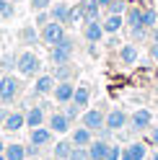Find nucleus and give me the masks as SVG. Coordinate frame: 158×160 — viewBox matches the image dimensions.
<instances>
[{"label": "nucleus", "mask_w": 158, "mask_h": 160, "mask_svg": "<svg viewBox=\"0 0 158 160\" xmlns=\"http://www.w3.org/2000/svg\"><path fill=\"white\" fill-rule=\"evenodd\" d=\"M106 13H114V16H124V13H127V3H124V0H112V5L106 8Z\"/></svg>", "instance_id": "cd10ccee"}, {"label": "nucleus", "mask_w": 158, "mask_h": 160, "mask_svg": "<svg viewBox=\"0 0 158 160\" xmlns=\"http://www.w3.org/2000/svg\"><path fill=\"white\" fill-rule=\"evenodd\" d=\"M52 75H55V80H57V83H62V80H73V78L78 75V67H75L73 62H65V65H55Z\"/></svg>", "instance_id": "aec40b11"}, {"label": "nucleus", "mask_w": 158, "mask_h": 160, "mask_svg": "<svg viewBox=\"0 0 158 160\" xmlns=\"http://www.w3.org/2000/svg\"><path fill=\"white\" fill-rule=\"evenodd\" d=\"M158 23V13L153 11V8H143V26L150 31V28Z\"/></svg>", "instance_id": "bb28decb"}, {"label": "nucleus", "mask_w": 158, "mask_h": 160, "mask_svg": "<svg viewBox=\"0 0 158 160\" xmlns=\"http://www.w3.org/2000/svg\"><path fill=\"white\" fill-rule=\"evenodd\" d=\"M104 36H106V34H104L101 21H86V23H83V39H86L88 44H98Z\"/></svg>", "instance_id": "9d476101"}, {"label": "nucleus", "mask_w": 158, "mask_h": 160, "mask_svg": "<svg viewBox=\"0 0 158 160\" xmlns=\"http://www.w3.org/2000/svg\"><path fill=\"white\" fill-rule=\"evenodd\" d=\"M70 119L65 116V111H55V114H49V129H52L55 134H67L70 132Z\"/></svg>", "instance_id": "ddd939ff"}, {"label": "nucleus", "mask_w": 158, "mask_h": 160, "mask_svg": "<svg viewBox=\"0 0 158 160\" xmlns=\"http://www.w3.org/2000/svg\"><path fill=\"white\" fill-rule=\"evenodd\" d=\"M73 152V142L70 139H57V142L52 145V158L55 160H67Z\"/></svg>", "instance_id": "4be33fe9"}, {"label": "nucleus", "mask_w": 158, "mask_h": 160, "mask_svg": "<svg viewBox=\"0 0 158 160\" xmlns=\"http://www.w3.org/2000/svg\"><path fill=\"white\" fill-rule=\"evenodd\" d=\"M39 70H42V59H39L36 52L26 49V52L16 54V72L21 78H36V75H42Z\"/></svg>", "instance_id": "f257e3e1"}, {"label": "nucleus", "mask_w": 158, "mask_h": 160, "mask_svg": "<svg viewBox=\"0 0 158 160\" xmlns=\"http://www.w3.org/2000/svg\"><path fill=\"white\" fill-rule=\"evenodd\" d=\"M49 18L62 26H70V5L67 3H55L52 8H49Z\"/></svg>", "instance_id": "dca6fc26"}, {"label": "nucleus", "mask_w": 158, "mask_h": 160, "mask_svg": "<svg viewBox=\"0 0 158 160\" xmlns=\"http://www.w3.org/2000/svg\"><path fill=\"white\" fill-rule=\"evenodd\" d=\"M150 39H153V44H158V28H155V26L150 28Z\"/></svg>", "instance_id": "58836bf2"}, {"label": "nucleus", "mask_w": 158, "mask_h": 160, "mask_svg": "<svg viewBox=\"0 0 158 160\" xmlns=\"http://www.w3.org/2000/svg\"><path fill=\"white\" fill-rule=\"evenodd\" d=\"M39 36H42V44H47V47H55V44H60L62 39L67 36V31H65V26H62V23L49 21L47 26H42V28H39Z\"/></svg>", "instance_id": "20e7f679"}, {"label": "nucleus", "mask_w": 158, "mask_h": 160, "mask_svg": "<svg viewBox=\"0 0 158 160\" xmlns=\"http://www.w3.org/2000/svg\"><path fill=\"white\" fill-rule=\"evenodd\" d=\"M29 142L36 145V147H42V150H47V147L55 145V132L49 127H36V129L29 132Z\"/></svg>", "instance_id": "0eeeda50"}, {"label": "nucleus", "mask_w": 158, "mask_h": 160, "mask_svg": "<svg viewBox=\"0 0 158 160\" xmlns=\"http://www.w3.org/2000/svg\"><path fill=\"white\" fill-rule=\"evenodd\" d=\"M81 8H83V23L86 21H98V16H101L98 0H81Z\"/></svg>", "instance_id": "412c9836"}, {"label": "nucleus", "mask_w": 158, "mask_h": 160, "mask_svg": "<svg viewBox=\"0 0 158 160\" xmlns=\"http://www.w3.org/2000/svg\"><path fill=\"white\" fill-rule=\"evenodd\" d=\"M11 3H24V0H11Z\"/></svg>", "instance_id": "49530a36"}, {"label": "nucleus", "mask_w": 158, "mask_h": 160, "mask_svg": "<svg viewBox=\"0 0 158 160\" xmlns=\"http://www.w3.org/2000/svg\"><path fill=\"white\" fill-rule=\"evenodd\" d=\"M5 116H8V111H5V106H0V127H3V122H5Z\"/></svg>", "instance_id": "ea45409f"}, {"label": "nucleus", "mask_w": 158, "mask_h": 160, "mask_svg": "<svg viewBox=\"0 0 158 160\" xmlns=\"http://www.w3.org/2000/svg\"><path fill=\"white\" fill-rule=\"evenodd\" d=\"M81 111H83V108H81V106H75V103L70 101V103H67V108H65V116L70 119V122H75V119L81 116Z\"/></svg>", "instance_id": "c85d7f7f"}, {"label": "nucleus", "mask_w": 158, "mask_h": 160, "mask_svg": "<svg viewBox=\"0 0 158 160\" xmlns=\"http://www.w3.org/2000/svg\"><path fill=\"white\" fill-rule=\"evenodd\" d=\"M148 158V147L143 142H132L122 150V160H145Z\"/></svg>", "instance_id": "6ab92c4d"}, {"label": "nucleus", "mask_w": 158, "mask_h": 160, "mask_svg": "<svg viewBox=\"0 0 158 160\" xmlns=\"http://www.w3.org/2000/svg\"><path fill=\"white\" fill-rule=\"evenodd\" d=\"M0 160H5V152H0Z\"/></svg>", "instance_id": "a18cd8bd"}, {"label": "nucleus", "mask_w": 158, "mask_h": 160, "mask_svg": "<svg viewBox=\"0 0 158 160\" xmlns=\"http://www.w3.org/2000/svg\"><path fill=\"white\" fill-rule=\"evenodd\" d=\"M44 122H47L44 106H29V111H26V127L29 129H36V127H44Z\"/></svg>", "instance_id": "2eb2a0df"}, {"label": "nucleus", "mask_w": 158, "mask_h": 160, "mask_svg": "<svg viewBox=\"0 0 158 160\" xmlns=\"http://www.w3.org/2000/svg\"><path fill=\"white\" fill-rule=\"evenodd\" d=\"M70 142H73V147H88V145L93 142V132L81 124V127L70 129Z\"/></svg>", "instance_id": "4468645a"}, {"label": "nucleus", "mask_w": 158, "mask_h": 160, "mask_svg": "<svg viewBox=\"0 0 158 160\" xmlns=\"http://www.w3.org/2000/svg\"><path fill=\"white\" fill-rule=\"evenodd\" d=\"M127 124H130V116H127V111H122V108H112V111H106V124L112 132H119V129H124Z\"/></svg>", "instance_id": "1a4fd4ad"}, {"label": "nucleus", "mask_w": 158, "mask_h": 160, "mask_svg": "<svg viewBox=\"0 0 158 160\" xmlns=\"http://www.w3.org/2000/svg\"><path fill=\"white\" fill-rule=\"evenodd\" d=\"M73 93H75L73 80H62V83H57V85H55L52 98H55L57 103H70V101H73Z\"/></svg>", "instance_id": "9b49d317"}, {"label": "nucleus", "mask_w": 158, "mask_h": 160, "mask_svg": "<svg viewBox=\"0 0 158 160\" xmlns=\"http://www.w3.org/2000/svg\"><path fill=\"white\" fill-rule=\"evenodd\" d=\"M21 91H24V83L16 75H3L0 78V103L3 106L16 103L21 98Z\"/></svg>", "instance_id": "f03ea898"}, {"label": "nucleus", "mask_w": 158, "mask_h": 160, "mask_svg": "<svg viewBox=\"0 0 158 160\" xmlns=\"http://www.w3.org/2000/svg\"><path fill=\"white\" fill-rule=\"evenodd\" d=\"M88 101H91V88H88V85H78V88H75V93H73V103H75V106H81L83 111H86Z\"/></svg>", "instance_id": "393cba45"}, {"label": "nucleus", "mask_w": 158, "mask_h": 160, "mask_svg": "<svg viewBox=\"0 0 158 160\" xmlns=\"http://www.w3.org/2000/svg\"><path fill=\"white\" fill-rule=\"evenodd\" d=\"M8 3H11V0H0V13H3V8H5Z\"/></svg>", "instance_id": "79ce46f5"}, {"label": "nucleus", "mask_w": 158, "mask_h": 160, "mask_svg": "<svg viewBox=\"0 0 158 160\" xmlns=\"http://www.w3.org/2000/svg\"><path fill=\"white\" fill-rule=\"evenodd\" d=\"M3 150H5V145H3V139H0V152H3Z\"/></svg>", "instance_id": "c03bdc74"}, {"label": "nucleus", "mask_w": 158, "mask_h": 160, "mask_svg": "<svg viewBox=\"0 0 158 160\" xmlns=\"http://www.w3.org/2000/svg\"><path fill=\"white\" fill-rule=\"evenodd\" d=\"M52 18H49V11H39L36 13V26H47Z\"/></svg>", "instance_id": "72a5a7b5"}, {"label": "nucleus", "mask_w": 158, "mask_h": 160, "mask_svg": "<svg viewBox=\"0 0 158 160\" xmlns=\"http://www.w3.org/2000/svg\"><path fill=\"white\" fill-rule=\"evenodd\" d=\"M122 150L119 145H109V150H106V160H122Z\"/></svg>", "instance_id": "7c9ffc66"}, {"label": "nucleus", "mask_w": 158, "mask_h": 160, "mask_svg": "<svg viewBox=\"0 0 158 160\" xmlns=\"http://www.w3.org/2000/svg\"><path fill=\"white\" fill-rule=\"evenodd\" d=\"M98 5H101V11H106V8L112 5V0H98Z\"/></svg>", "instance_id": "a19ab883"}, {"label": "nucleus", "mask_w": 158, "mask_h": 160, "mask_svg": "<svg viewBox=\"0 0 158 160\" xmlns=\"http://www.w3.org/2000/svg\"><path fill=\"white\" fill-rule=\"evenodd\" d=\"M150 59L158 62V44H150Z\"/></svg>", "instance_id": "4c0bfd02"}, {"label": "nucleus", "mask_w": 158, "mask_h": 160, "mask_svg": "<svg viewBox=\"0 0 158 160\" xmlns=\"http://www.w3.org/2000/svg\"><path fill=\"white\" fill-rule=\"evenodd\" d=\"M39 152H42V147H36V145H31V142L26 145V160H29V158H39Z\"/></svg>", "instance_id": "f704fd0d"}, {"label": "nucleus", "mask_w": 158, "mask_h": 160, "mask_svg": "<svg viewBox=\"0 0 158 160\" xmlns=\"http://www.w3.org/2000/svg\"><path fill=\"white\" fill-rule=\"evenodd\" d=\"M119 62H122V65H135V62H137V47H135L132 42L119 47Z\"/></svg>", "instance_id": "b1692460"}, {"label": "nucleus", "mask_w": 158, "mask_h": 160, "mask_svg": "<svg viewBox=\"0 0 158 160\" xmlns=\"http://www.w3.org/2000/svg\"><path fill=\"white\" fill-rule=\"evenodd\" d=\"M24 127H26V114H24V111H8L5 122H3V129H5V132L16 134V132H21Z\"/></svg>", "instance_id": "f8f14e48"}, {"label": "nucleus", "mask_w": 158, "mask_h": 160, "mask_svg": "<svg viewBox=\"0 0 158 160\" xmlns=\"http://www.w3.org/2000/svg\"><path fill=\"white\" fill-rule=\"evenodd\" d=\"M127 127H130V132H148L153 127V114L148 108H137V111H132Z\"/></svg>", "instance_id": "39448f33"}, {"label": "nucleus", "mask_w": 158, "mask_h": 160, "mask_svg": "<svg viewBox=\"0 0 158 160\" xmlns=\"http://www.w3.org/2000/svg\"><path fill=\"white\" fill-rule=\"evenodd\" d=\"M29 160H39V158H29Z\"/></svg>", "instance_id": "de8ad7c7"}, {"label": "nucleus", "mask_w": 158, "mask_h": 160, "mask_svg": "<svg viewBox=\"0 0 158 160\" xmlns=\"http://www.w3.org/2000/svg\"><path fill=\"white\" fill-rule=\"evenodd\" d=\"M18 39H21L24 44H29V47H34L36 42H42V36H39V31L34 26H24L21 31H18Z\"/></svg>", "instance_id": "a878e982"}, {"label": "nucleus", "mask_w": 158, "mask_h": 160, "mask_svg": "<svg viewBox=\"0 0 158 160\" xmlns=\"http://www.w3.org/2000/svg\"><path fill=\"white\" fill-rule=\"evenodd\" d=\"M3 152H5V160H26V145H21V142H8Z\"/></svg>", "instance_id": "5701e85b"}, {"label": "nucleus", "mask_w": 158, "mask_h": 160, "mask_svg": "<svg viewBox=\"0 0 158 160\" xmlns=\"http://www.w3.org/2000/svg\"><path fill=\"white\" fill-rule=\"evenodd\" d=\"M148 139H150V145L158 150V124H155V127H150V134H148Z\"/></svg>", "instance_id": "c9c22d12"}, {"label": "nucleus", "mask_w": 158, "mask_h": 160, "mask_svg": "<svg viewBox=\"0 0 158 160\" xmlns=\"http://www.w3.org/2000/svg\"><path fill=\"white\" fill-rule=\"evenodd\" d=\"M81 124L86 129H91V132H98V129H104V124H106V114L101 108H88V111L81 114Z\"/></svg>", "instance_id": "423d86ee"}, {"label": "nucleus", "mask_w": 158, "mask_h": 160, "mask_svg": "<svg viewBox=\"0 0 158 160\" xmlns=\"http://www.w3.org/2000/svg\"><path fill=\"white\" fill-rule=\"evenodd\" d=\"M106 150H109V139H93L88 145V160H106Z\"/></svg>", "instance_id": "a211bd4d"}, {"label": "nucleus", "mask_w": 158, "mask_h": 160, "mask_svg": "<svg viewBox=\"0 0 158 160\" xmlns=\"http://www.w3.org/2000/svg\"><path fill=\"white\" fill-rule=\"evenodd\" d=\"M81 21H83V8H81V3H78L75 8H70V26L81 23Z\"/></svg>", "instance_id": "c756f323"}, {"label": "nucleus", "mask_w": 158, "mask_h": 160, "mask_svg": "<svg viewBox=\"0 0 158 160\" xmlns=\"http://www.w3.org/2000/svg\"><path fill=\"white\" fill-rule=\"evenodd\" d=\"M0 16H3V18H13V16H16V5L8 3V5L3 8V13H0Z\"/></svg>", "instance_id": "e433bc0d"}, {"label": "nucleus", "mask_w": 158, "mask_h": 160, "mask_svg": "<svg viewBox=\"0 0 158 160\" xmlns=\"http://www.w3.org/2000/svg\"><path fill=\"white\" fill-rule=\"evenodd\" d=\"M67 160H88V147H73Z\"/></svg>", "instance_id": "2f4dec72"}, {"label": "nucleus", "mask_w": 158, "mask_h": 160, "mask_svg": "<svg viewBox=\"0 0 158 160\" xmlns=\"http://www.w3.org/2000/svg\"><path fill=\"white\" fill-rule=\"evenodd\" d=\"M55 85H57V80H55V75L52 72H42V75H36L34 78V96H49V93H52L55 91Z\"/></svg>", "instance_id": "6e6552de"}, {"label": "nucleus", "mask_w": 158, "mask_h": 160, "mask_svg": "<svg viewBox=\"0 0 158 160\" xmlns=\"http://www.w3.org/2000/svg\"><path fill=\"white\" fill-rule=\"evenodd\" d=\"M73 39L70 36H65L60 44H55V47H49V62L52 65H65V62H70V57H73Z\"/></svg>", "instance_id": "7ed1b4c3"}, {"label": "nucleus", "mask_w": 158, "mask_h": 160, "mask_svg": "<svg viewBox=\"0 0 158 160\" xmlns=\"http://www.w3.org/2000/svg\"><path fill=\"white\" fill-rule=\"evenodd\" d=\"M101 26H104V34H106V36H114V34H119V31H122V26H124V16L106 13V18L101 21Z\"/></svg>", "instance_id": "f3484780"}, {"label": "nucleus", "mask_w": 158, "mask_h": 160, "mask_svg": "<svg viewBox=\"0 0 158 160\" xmlns=\"http://www.w3.org/2000/svg\"><path fill=\"white\" fill-rule=\"evenodd\" d=\"M49 8H52V5H49V0H31V11H49Z\"/></svg>", "instance_id": "473e14b6"}, {"label": "nucleus", "mask_w": 158, "mask_h": 160, "mask_svg": "<svg viewBox=\"0 0 158 160\" xmlns=\"http://www.w3.org/2000/svg\"><path fill=\"white\" fill-rule=\"evenodd\" d=\"M150 160H158V150H155V152H153V155H150Z\"/></svg>", "instance_id": "37998d69"}, {"label": "nucleus", "mask_w": 158, "mask_h": 160, "mask_svg": "<svg viewBox=\"0 0 158 160\" xmlns=\"http://www.w3.org/2000/svg\"><path fill=\"white\" fill-rule=\"evenodd\" d=\"M49 160H55V158H49Z\"/></svg>", "instance_id": "09e8293b"}]
</instances>
